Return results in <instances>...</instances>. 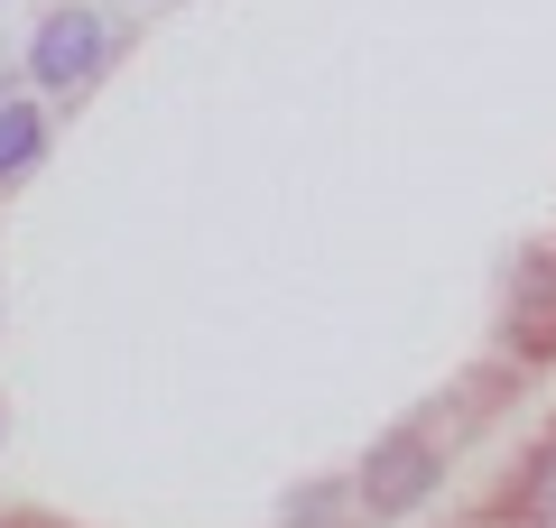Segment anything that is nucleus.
<instances>
[{
	"mask_svg": "<svg viewBox=\"0 0 556 528\" xmlns=\"http://www.w3.org/2000/svg\"><path fill=\"white\" fill-rule=\"evenodd\" d=\"M102 47H112V28H102L93 10H56V20L28 38V75L56 84V93H75V84L102 75Z\"/></svg>",
	"mask_w": 556,
	"mask_h": 528,
	"instance_id": "obj_1",
	"label": "nucleus"
},
{
	"mask_svg": "<svg viewBox=\"0 0 556 528\" xmlns=\"http://www.w3.org/2000/svg\"><path fill=\"white\" fill-rule=\"evenodd\" d=\"M38 149H47V121H38V102H0V176L38 167Z\"/></svg>",
	"mask_w": 556,
	"mask_h": 528,
	"instance_id": "obj_3",
	"label": "nucleus"
},
{
	"mask_svg": "<svg viewBox=\"0 0 556 528\" xmlns=\"http://www.w3.org/2000/svg\"><path fill=\"white\" fill-rule=\"evenodd\" d=\"M427 482H437V454H427V436H390V445L362 464V501H371V519L417 510V501H427Z\"/></svg>",
	"mask_w": 556,
	"mask_h": 528,
	"instance_id": "obj_2",
	"label": "nucleus"
},
{
	"mask_svg": "<svg viewBox=\"0 0 556 528\" xmlns=\"http://www.w3.org/2000/svg\"><path fill=\"white\" fill-rule=\"evenodd\" d=\"M334 519V491H306V501H288V528H325Z\"/></svg>",
	"mask_w": 556,
	"mask_h": 528,
	"instance_id": "obj_5",
	"label": "nucleus"
},
{
	"mask_svg": "<svg viewBox=\"0 0 556 528\" xmlns=\"http://www.w3.org/2000/svg\"><path fill=\"white\" fill-rule=\"evenodd\" d=\"M529 519H538V528H556V445L538 454V473H529Z\"/></svg>",
	"mask_w": 556,
	"mask_h": 528,
	"instance_id": "obj_4",
	"label": "nucleus"
}]
</instances>
